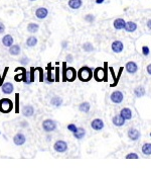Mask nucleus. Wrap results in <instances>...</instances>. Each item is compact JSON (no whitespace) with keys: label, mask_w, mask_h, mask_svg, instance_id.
<instances>
[{"label":"nucleus","mask_w":151,"mask_h":171,"mask_svg":"<svg viewBox=\"0 0 151 171\" xmlns=\"http://www.w3.org/2000/svg\"><path fill=\"white\" fill-rule=\"evenodd\" d=\"M77 78V71L73 67H67V62L63 63V81L73 82Z\"/></svg>","instance_id":"nucleus-1"},{"label":"nucleus","mask_w":151,"mask_h":171,"mask_svg":"<svg viewBox=\"0 0 151 171\" xmlns=\"http://www.w3.org/2000/svg\"><path fill=\"white\" fill-rule=\"evenodd\" d=\"M94 73L90 67L88 66H84L78 71V78L83 82H88L93 78Z\"/></svg>","instance_id":"nucleus-2"},{"label":"nucleus","mask_w":151,"mask_h":171,"mask_svg":"<svg viewBox=\"0 0 151 171\" xmlns=\"http://www.w3.org/2000/svg\"><path fill=\"white\" fill-rule=\"evenodd\" d=\"M13 108H14V104H13L12 100H10L9 98L0 99V113H8L12 111Z\"/></svg>","instance_id":"nucleus-3"},{"label":"nucleus","mask_w":151,"mask_h":171,"mask_svg":"<svg viewBox=\"0 0 151 171\" xmlns=\"http://www.w3.org/2000/svg\"><path fill=\"white\" fill-rule=\"evenodd\" d=\"M105 65H106L105 66V69L104 68L98 67V68H96L95 71H94V78H95L98 82L106 80V68L108 64L105 63Z\"/></svg>","instance_id":"nucleus-4"},{"label":"nucleus","mask_w":151,"mask_h":171,"mask_svg":"<svg viewBox=\"0 0 151 171\" xmlns=\"http://www.w3.org/2000/svg\"><path fill=\"white\" fill-rule=\"evenodd\" d=\"M42 129L47 133H52V132L56 130V123L54 120H50V118L44 120L42 122Z\"/></svg>","instance_id":"nucleus-5"},{"label":"nucleus","mask_w":151,"mask_h":171,"mask_svg":"<svg viewBox=\"0 0 151 171\" xmlns=\"http://www.w3.org/2000/svg\"><path fill=\"white\" fill-rule=\"evenodd\" d=\"M54 149L56 152L58 153H65L68 150V144L66 141L63 140H58L56 143L54 144Z\"/></svg>","instance_id":"nucleus-6"},{"label":"nucleus","mask_w":151,"mask_h":171,"mask_svg":"<svg viewBox=\"0 0 151 171\" xmlns=\"http://www.w3.org/2000/svg\"><path fill=\"white\" fill-rule=\"evenodd\" d=\"M110 99L113 103H116V104H119L123 101L124 99V94H123L122 91L120 90H116L114 92H112V94L110 95Z\"/></svg>","instance_id":"nucleus-7"},{"label":"nucleus","mask_w":151,"mask_h":171,"mask_svg":"<svg viewBox=\"0 0 151 171\" xmlns=\"http://www.w3.org/2000/svg\"><path fill=\"white\" fill-rule=\"evenodd\" d=\"M111 49L114 53L119 54L124 50V45H123V43L121 41H114L111 45Z\"/></svg>","instance_id":"nucleus-8"},{"label":"nucleus","mask_w":151,"mask_h":171,"mask_svg":"<svg viewBox=\"0 0 151 171\" xmlns=\"http://www.w3.org/2000/svg\"><path fill=\"white\" fill-rule=\"evenodd\" d=\"M104 122H103V120H101V118H95V120H93L92 122H91V127H92L93 130H95V131H101V130H103V128H104Z\"/></svg>","instance_id":"nucleus-9"},{"label":"nucleus","mask_w":151,"mask_h":171,"mask_svg":"<svg viewBox=\"0 0 151 171\" xmlns=\"http://www.w3.org/2000/svg\"><path fill=\"white\" fill-rule=\"evenodd\" d=\"M125 68H126V71L130 74H135L137 71H138V66L137 64L133 62V61H129L127 62V64L125 65Z\"/></svg>","instance_id":"nucleus-10"},{"label":"nucleus","mask_w":151,"mask_h":171,"mask_svg":"<svg viewBox=\"0 0 151 171\" xmlns=\"http://www.w3.org/2000/svg\"><path fill=\"white\" fill-rule=\"evenodd\" d=\"M127 135H128V138H129L131 141H137V140H139V138L141 137L140 132L136 129H133V128L128 131Z\"/></svg>","instance_id":"nucleus-11"},{"label":"nucleus","mask_w":151,"mask_h":171,"mask_svg":"<svg viewBox=\"0 0 151 171\" xmlns=\"http://www.w3.org/2000/svg\"><path fill=\"white\" fill-rule=\"evenodd\" d=\"M25 142H26V138H25L23 134L18 133L13 137V143L16 146H22Z\"/></svg>","instance_id":"nucleus-12"},{"label":"nucleus","mask_w":151,"mask_h":171,"mask_svg":"<svg viewBox=\"0 0 151 171\" xmlns=\"http://www.w3.org/2000/svg\"><path fill=\"white\" fill-rule=\"evenodd\" d=\"M49 14V10H47L45 7H40L36 9L35 11V16L38 18V19H44L45 17Z\"/></svg>","instance_id":"nucleus-13"},{"label":"nucleus","mask_w":151,"mask_h":171,"mask_svg":"<svg viewBox=\"0 0 151 171\" xmlns=\"http://www.w3.org/2000/svg\"><path fill=\"white\" fill-rule=\"evenodd\" d=\"M35 68L31 67L30 68V71H26V76H25V79H24V83L25 84H30L32 83L34 81V71H35Z\"/></svg>","instance_id":"nucleus-14"},{"label":"nucleus","mask_w":151,"mask_h":171,"mask_svg":"<svg viewBox=\"0 0 151 171\" xmlns=\"http://www.w3.org/2000/svg\"><path fill=\"white\" fill-rule=\"evenodd\" d=\"M22 115L25 118H31L34 115V108L32 105H25L22 108Z\"/></svg>","instance_id":"nucleus-15"},{"label":"nucleus","mask_w":151,"mask_h":171,"mask_svg":"<svg viewBox=\"0 0 151 171\" xmlns=\"http://www.w3.org/2000/svg\"><path fill=\"white\" fill-rule=\"evenodd\" d=\"M1 90L4 94H10V93H12L13 90H14V86H13L12 83H10V82H6V83H4L3 85L1 86Z\"/></svg>","instance_id":"nucleus-16"},{"label":"nucleus","mask_w":151,"mask_h":171,"mask_svg":"<svg viewBox=\"0 0 151 171\" xmlns=\"http://www.w3.org/2000/svg\"><path fill=\"white\" fill-rule=\"evenodd\" d=\"M125 120H126L121 115H115V117H113V118H112L113 125H114V126H116V127H122L123 125L125 124Z\"/></svg>","instance_id":"nucleus-17"},{"label":"nucleus","mask_w":151,"mask_h":171,"mask_svg":"<svg viewBox=\"0 0 151 171\" xmlns=\"http://www.w3.org/2000/svg\"><path fill=\"white\" fill-rule=\"evenodd\" d=\"M120 115H122V117L124 118L126 120H131L132 118L133 113H132V110L130 108H122V110L120 111Z\"/></svg>","instance_id":"nucleus-18"},{"label":"nucleus","mask_w":151,"mask_h":171,"mask_svg":"<svg viewBox=\"0 0 151 171\" xmlns=\"http://www.w3.org/2000/svg\"><path fill=\"white\" fill-rule=\"evenodd\" d=\"M125 26H126V22L123 18H117V19H115V21H114V27H115V29H117V31L125 28Z\"/></svg>","instance_id":"nucleus-19"},{"label":"nucleus","mask_w":151,"mask_h":171,"mask_svg":"<svg viewBox=\"0 0 151 171\" xmlns=\"http://www.w3.org/2000/svg\"><path fill=\"white\" fill-rule=\"evenodd\" d=\"M86 136V130L84 128H78V130L74 133V137L77 140H82Z\"/></svg>","instance_id":"nucleus-20"},{"label":"nucleus","mask_w":151,"mask_h":171,"mask_svg":"<svg viewBox=\"0 0 151 171\" xmlns=\"http://www.w3.org/2000/svg\"><path fill=\"white\" fill-rule=\"evenodd\" d=\"M2 44L5 47H11L13 45V38L10 35H5L2 38Z\"/></svg>","instance_id":"nucleus-21"},{"label":"nucleus","mask_w":151,"mask_h":171,"mask_svg":"<svg viewBox=\"0 0 151 171\" xmlns=\"http://www.w3.org/2000/svg\"><path fill=\"white\" fill-rule=\"evenodd\" d=\"M68 6L72 9H79L83 4L82 0H68Z\"/></svg>","instance_id":"nucleus-22"},{"label":"nucleus","mask_w":151,"mask_h":171,"mask_svg":"<svg viewBox=\"0 0 151 171\" xmlns=\"http://www.w3.org/2000/svg\"><path fill=\"white\" fill-rule=\"evenodd\" d=\"M52 64H49V66L47 67V77L44 78V81L47 82V83H52V82L54 81V78L52 77Z\"/></svg>","instance_id":"nucleus-23"},{"label":"nucleus","mask_w":151,"mask_h":171,"mask_svg":"<svg viewBox=\"0 0 151 171\" xmlns=\"http://www.w3.org/2000/svg\"><path fill=\"white\" fill-rule=\"evenodd\" d=\"M21 52V49L18 45H12L11 47H9V54L12 56H18Z\"/></svg>","instance_id":"nucleus-24"},{"label":"nucleus","mask_w":151,"mask_h":171,"mask_svg":"<svg viewBox=\"0 0 151 171\" xmlns=\"http://www.w3.org/2000/svg\"><path fill=\"white\" fill-rule=\"evenodd\" d=\"M137 29V24L133 21H128L126 22L125 26V31H128V33H133Z\"/></svg>","instance_id":"nucleus-25"},{"label":"nucleus","mask_w":151,"mask_h":171,"mask_svg":"<svg viewBox=\"0 0 151 171\" xmlns=\"http://www.w3.org/2000/svg\"><path fill=\"white\" fill-rule=\"evenodd\" d=\"M91 109V104L89 102L85 101V102H82L81 104L79 105V110L82 111V113H88Z\"/></svg>","instance_id":"nucleus-26"},{"label":"nucleus","mask_w":151,"mask_h":171,"mask_svg":"<svg viewBox=\"0 0 151 171\" xmlns=\"http://www.w3.org/2000/svg\"><path fill=\"white\" fill-rule=\"evenodd\" d=\"M63 102H64L63 98H61V97H59V96H54V97H52V100H50V103H52V105L56 106V108H59V106H61V104H63Z\"/></svg>","instance_id":"nucleus-27"},{"label":"nucleus","mask_w":151,"mask_h":171,"mask_svg":"<svg viewBox=\"0 0 151 171\" xmlns=\"http://www.w3.org/2000/svg\"><path fill=\"white\" fill-rule=\"evenodd\" d=\"M25 76H26V70H25L24 67H22V73H17V74L14 76V80L16 82L24 81Z\"/></svg>","instance_id":"nucleus-28"},{"label":"nucleus","mask_w":151,"mask_h":171,"mask_svg":"<svg viewBox=\"0 0 151 171\" xmlns=\"http://www.w3.org/2000/svg\"><path fill=\"white\" fill-rule=\"evenodd\" d=\"M36 45H37V38H36L35 36H29V38H27V40H26L27 47L32 48V47H35Z\"/></svg>","instance_id":"nucleus-29"},{"label":"nucleus","mask_w":151,"mask_h":171,"mask_svg":"<svg viewBox=\"0 0 151 171\" xmlns=\"http://www.w3.org/2000/svg\"><path fill=\"white\" fill-rule=\"evenodd\" d=\"M134 94L136 97H143L145 95V89L142 86H138L134 89Z\"/></svg>","instance_id":"nucleus-30"},{"label":"nucleus","mask_w":151,"mask_h":171,"mask_svg":"<svg viewBox=\"0 0 151 171\" xmlns=\"http://www.w3.org/2000/svg\"><path fill=\"white\" fill-rule=\"evenodd\" d=\"M38 28H40V26H38L37 24H34V22H30V24H28V26H27V31L31 33H35L36 31H38Z\"/></svg>","instance_id":"nucleus-31"},{"label":"nucleus","mask_w":151,"mask_h":171,"mask_svg":"<svg viewBox=\"0 0 151 171\" xmlns=\"http://www.w3.org/2000/svg\"><path fill=\"white\" fill-rule=\"evenodd\" d=\"M142 153L146 156L151 155V143H145L142 146Z\"/></svg>","instance_id":"nucleus-32"},{"label":"nucleus","mask_w":151,"mask_h":171,"mask_svg":"<svg viewBox=\"0 0 151 171\" xmlns=\"http://www.w3.org/2000/svg\"><path fill=\"white\" fill-rule=\"evenodd\" d=\"M82 48H83V50H84L85 52H93L94 50H95L94 46L91 44V43H89V42L85 43V44L82 46Z\"/></svg>","instance_id":"nucleus-33"},{"label":"nucleus","mask_w":151,"mask_h":171,"mask_svg":"<svg viewBox=\"0 0 151 171\" xmlns=\"http://www.w3.org/2000/svg\"><path fill=\"white\" fill-rule=\"evenodd\" d=\"M15 113H19V93H16L15 94Z\"/></svg>","instance_id":"nucleus-34"},{"label":"nucleus","mask_w":151,"mask_h":171,"mask_svg":"<svg viewBox=\"0 0 151 171\" xmlns=\"http://www.w3.org/2000/svg\"><path fill=\"white\" fill-rule=\"evenodd\" d=\"M8 70H9V68L8 67H5V69H4V72H3V75H2L1 79H0V87H1V86L3 85V82H4V80H5V77H6V75H7Z\"/></svg>","instance_id":"nucleus-35"},{"label":"nucleus","mask_w":151,"mask_h":171,"mask_svg":"<svg viewBox=\"0 0 151 171\" xmlns=\"http://www.w3.org/2000/svg\"><path fill=\"white\" fill-rule=\"evenodd\" d=\"M141 51H142V54L144 55V56H149L150 50H149V48H148L147 46H143L142 49H141Z\"/></svg>","instance_id":"nucleus-36"},{"label":"nucleus","mask_w":151,"mask_h":171,"mask_svg":"<svg viewBox=\"0 0 151 171\" xmlns=\"http://www.w3.org/2000/svg\"><path fill=\"white\" fill-rule=\"evenodd\" d=\"M68 130L70 132H72L73 134H74L75 132L78 130V128H77V126H76L75 124H70V125H68Z\"/></svg>","instance_id":"nucleus-37"},{"label":"nucleus","mask_w":151,"mask_h":171,"mask_svg":"<svg viewBox=\"0 0 151 171\" xmlns=\"http://www.w3.org/2000/svg\"><path fill=\"white\" fill-rule=\"evenodd\" d=\"M125 158L126 159H138L139 156L136 153H129L128 155H126Z\"/></svg>","instance_id":"nucleus-38"},{"label":"nucleus","mask_w":151,"mask_h":171,"mask_svg":"<svg viewBox=\"0 0 151 171\" xmlns=\"http://www.w3.org/2000/svg\"><path fill=\"white\" fill-rule=\"evenodd\" d=\"M85 20L88 22H93L94 20H95V16H94L93 14H87L86 16H85Z\"/></svg>","instance_id":"nucleus-39"},{"label":"nucleus","mask_w":151,"mask_h":171,"mask_svg":"<svg viewBox=\"0 0 151 171\" xmlns=\"http://www.w3.org/2000/svg\"><path fill=\"white\" fill-rule=\"evenodd\" d=\"M36 70H38L40 71V81H44V78H43V69L42 68H40V67H37V68H35Z\"/></svg>","instance_id":"nucleus-40"},{"label":"nucleus","mask_w":151,"mask_h":171,"mask_svg":"<svg viewBox=\"0 0 151 171\" xmlns=\"http://www.w3.org/2000/svg\"><path fill=\"white\" fill-rule=\"evenodd\" d=\"M28 62H29V59L27 57H23L22 59H20V63L22 65H26V64H28Z\"/></svg>","instance_id":"nucleus-41"},{"label":"nucleus","mask_w":151,"mask_h":171,"mask_svg":"<svg viewBox=\"0 0 151 171\" xmlns=\"http://www.w3.org/2000/svg\"><path fill=\"white\" fill-rule=\"evenodd\" d=\"M4 31H5V26H4L2 22H0V35H1V33H3Z\"/></svg>","instance_id":"nucleus-42"},{"label":"nucleus","mask_w":151,"mask_h":171,"mask_svg":"<svg viewBox=\"0 0 151 171\" xmlns=\"http://www.w3.org/2000/svg\"><path fill=\"white\" fill-rule=\"evenodd\" d=\"M67 62H68V63L73 62V56L72 55H68L67 56Z\"/></svg>","instance_id":"nucleus-43"},{"label":"nucleus","mask_w":151,"mask_h":171,"mask_svg":"<svg viewBox=\"0 0 151 171\" xmlns=\"http://www.w3.org/2000/svg\"><path fill=\"white\" fill-rule=\"evenodd\" d=\"M56 81H59V67H56Z\"/></svg>","instance_id":"nucleus-44"},{"label":"nucleus","mask_w":151,"mask_h":171,"mask_svg":"<svg viewBox=\"0 0 151 171\" xmlns=\"http://www.w3.org/2000/svg\"><path fill=\"white\" fill-rule=\"evenodd\" d=\"M146 70H147V73L149 75H151V64H149V65L147 66V68H146Z\"/></svg>","instance_id":"nucleus-45"},{"label":"nucleus","mask_w":151,"mask_h":171,"mask_svg":"<svg viewBox=\"0 0 151 171\" xmlns=\"http://www.w3.org/2000/svg\"><path fill=\"white\" fill-rule=\"evenodd\" d=\"M147 26H148V28L151 29V18L147 21Z\"/></svg>","instance_id":"nucleus-46"},{"label":"nucleus","mask_w":151,"mask_h":171,"mask_svg":"<svg viewBox=\"0 0 151 171\" xmlns=\"http://www.w3.org/2000/svg\"><path fill=\"white\" fill-rule=\"evenodd\" d=\"M104 1H105V0H96V3H97V4H101V3H103Z\"/></svg>","instance_id":"nucleus-47"},{"label":"nucleus","mask_w":151,"mask_h":171,"mask_svg":"<svg viewBox=\"0 0 151 171\" xmlns=\"http://www.w3.org/2000/svg\"><path fill=\"white\" fill-rule=\"evenodd\" d=\"M67 45H68V43H67V42H64V43H63V47H64V48L67 47Z\"/></svg>","instance_id":"nucleus-48"},{"label":"nucleus","mask_w":151,"mask_h":171,"mask_svg":"<svg viewBox=\"0 0 151 171\" xmlns=\"http://www.w3.org/2000/svg\"><path fill=\"white\" fill-rule=\"evenodd\" d=\"M30 1H35V0H30Z\"/></svg>","instance_id":"nucleus-49"},{"label":"nucleus","mask_w":151,"mask_h":171,"mask_svg":"<svg viewBox=\"0 0 151 171\" xmlns=\"http://www.w3.org/2000/svg\"><path fill=\"white\" fill-rule=\"evenodd\" d=\"M150 137H151V133H150Z\"/></svg>","instance_id":"nucleus-50"}]
</instances>
